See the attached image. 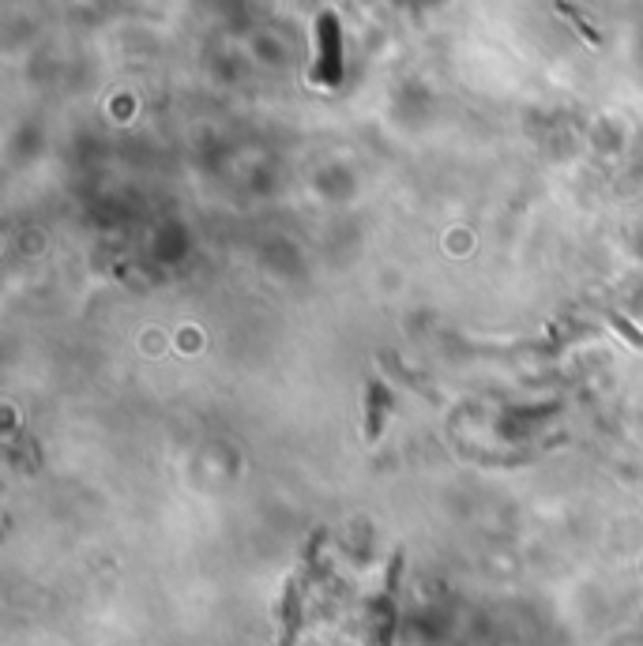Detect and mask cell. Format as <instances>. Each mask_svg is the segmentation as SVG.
<instances>
[{
    "label": "cell",
    "instance_id": "277c9868",
    "mask_svg": "<svg viewBox=\"0 0 643 646\" xmlns=\"http://www.w3.org/2000/svg\"><path fill=\"white\" fill-rule=\"evenodd\" d=\"M606 323H610L613 331H617V335H621V339H625L628 346H636V350H640V354H643V331H640V327H636V323L625 320L621 312H606Z\"/></svg>",
    "mask_w": 643,
    "mask_h": 646
},
{
    "label": "cell",
    "instance_id": "7a4b0ae2",
    "mask_svg": "<svg viewBox=\"0 0 643 646\" xmlns=\"http://www.w3.org/2000/svg\"><path fill=\"white\" fill-rule=\"evenodd\" d=\"M388 414H392V395H388V387L380 384V380H369V391H365V444H377Z\"/></svg>",
    "mask_w": 643,
    "mask_h": 646
},
{
    "label": "cell",
    "instance_id": "3957f363",
    "mask_svg": "<svg viewBox=\"0 0 643 646\" xmlns=\"http://www.w3.org/2000/svg\"><path fill=\"white\" fill-rule=\"evenodd\" d=\"M557 12H561L565 19H572V27L583 34V42H587V46H602V34H598L595 27H591V23H587L580 12H576V8L568 4V0H557Z\"/></svg>",
    "mask_w": 643,
    "mask_h": 646
},
{
    "label": "cell",
    "instance_id": "6da1fadb",
    "mask_svg": "<svg viewBox=\"0 0 643 646\" xmlns=\"http://www.w3.org/2000/svg\"><path fill=\"white\" fill-rule=\"evenodd\" d=\"M343 76V46H339V23L335 16H320V61H316L313 83L335 87Z\"/></svg>",
    "mask_w": 643,
    "mask_h": 646
}]
</instances>
